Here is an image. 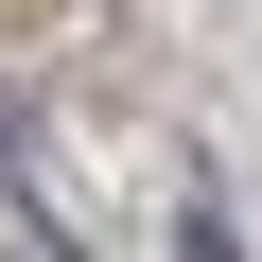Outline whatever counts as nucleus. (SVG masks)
<instances>
[{"mask_svg":"<svg viewBox=\"0 0 262 262\" xmlns=\"http://www.w3.org/2000/svg\"><path fill=\"white\" fill-rule=\"evenodd\" d=\"M175 262H245V227H227V210L192 192V210H175Z\"/></svg>","mask_w":262,"mask_h":262,"instance_id":"obj_1","label":"nucleus"}]
</instances>
